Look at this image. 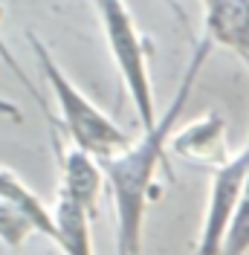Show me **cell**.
Wrapping results in <instances>:
<instances>
[{"instance_id":"4","label":"cell","mask_w":249,"mask_h":255,"mask_svg":"<svg viewBox=\"0 0 249 255\" xmlns=\"http://www.w3.org/2000/svg\"><path fill=\"white\" fill-rule=\"evenodd\" d=\"M249 171V142L229 157L223 165L212 168V180H209V197H206V209H203V226L200 238H197V250L194 255H220L223 253V241L232 226L235 209L241 203V191H244V180Z\"/></svg>"},{"instance_id":"2","label":"cell","mask_w":249,"mask_h":255,"mask_svg":"<svg viewBox=\"0 0 249 255\" xmlns=\"http://www.w3.org/2000/svg\"><path fill=\"white\" fill-rule=\"evenodd\" d=\"M26 44H29L52 96H55V108H58V116H61V125L70 133L73 145L90 151L99 159H108V157H116L119 151H124L133 142L130 133L116 125L102 108H96L84 96V90L64 73V67L55 61L52 49L38 38V32L26 29Z\"/></svg>"},{"instance_id":"3","label":"cell","mask_w":249,"mask_h":255,"mask_svg":"<svg viewBox=\"0 0 249 255\" xmlns=\"http://www.w3.org/2000/svg\"><path fill=\"white\" fill-rule=\"evenodd\" d=\"M93 6L99 12L105 41H108V49L113 55L116 73L122 79V87L127 90V99H130L133 111L139 116L142 130H148V128H154L159 122L151 67H148L151 47H148L145 35L139 32L124 0H93Z\"/></svg>"},{"instance_id":"11","label":"cell","mask_w":249,"mask_h":255,"mask_svg":"<svg viewBox=\"0 0 249 255\" xmlns=\"http://www.w3.org/2000/svg\"><path fill=\"white\" fill-rule=\"evenodd\" d=\"M0 20H3V6H0ZM0 61L9 67V73H12V76H15L17 81H20V87H23V90H26V93H29L32 99H35V102H38V108L44 111V116H47L49 122H52V113H49V108H47V102H44V96H41V90H38V87L32 84L29 73H26V70H23V67L17 64V58L12 55V49H9V44H6V38H3V35H0Z\"/></svg>"},{"instance_id":"10","label":"cell","mask_w":249,"mask_h":255,"mask_svg":"<svg viewBox=\"0 0 249 255\" xmlns=\"http://www.w3.org/2000/svg\"><path fill=\"white\" fill-rule=\"evenodd\" d=\"M32 232H35V223L26 218V212H20L15 203H9V200H3L0 197V241L6 244V247H23L26 238H29Z\"/></svg>"},{"instance_id":"6","label":"cell","mask_w":249,"mask_h":255,"mask_svg":"<svg viewBox=\"0 0 249 255\" xmlns=\"http://www.w3.org/2000/svg\"><path fill=\"white\" fill-rule=\"evenodd\" d=\"M203 35L235 52L249 70V0H200Z\"/></svg>"},{"instance_id":"1","label":"cell","mask_w":249,"mask_h":255,"mask_svg":"<svg viewBox=\"0 0 249 255\" xmlns=\"http://www.w3.org/2000/svg\"><path fill=\"white\" fill-rule=\"evenodd\" d=\"M212 47L215 44L206 35L194 44V52L183 70V79L174 93L171 108L159 116V122L148 130H142L139 139H133L116 157L102 159L113 212H116V255H142V226H145L148 197L154 194L156 168L165 162V151L171 145L177 119L186 111L191 90H194L203 67L212 55Z\"/></svg>"},{"instance_id":"8","label":"cell","mask_w":249,"mask_h":255,"mask_svg":"<svg viewBox=\"0 0 249 255\" xmlns=\"http://www.w3.org/2000/svg\"><path fill=\"white\" fill-rule=\"evenodd\" d=\"M55 244L61 247L64 255H96L93 253V232H90V221L93 215L73 200L70 194L58 191L55 197Z\"/></svg>"},{"instance_id":"9","label":"cell","mask_w":249,"mask_h":255,"mask_svg":"<svg viewBox=\"0 0 249 255\" xmlns=\"http://www.w3.org/2000/svg\"><path fill=\"white\" fill-rule=\"evenodd\" d=\"M0 197L15 203L20 212H26V218L35 223V232L38 235H47L55 241V218H52V209L44 206V200L35 194V191L9 168L0 165Z\"/></svg>"},{"instance_id":"5","label":"cell","mask_w":249,"mask_h":255,"mask_svg":"<svg viewBox=\"0 0 249 255\" xmlns=\"http://www.w3.org/2000/svg\"><path fill=\"white\" fill-rule=\"evenodd\" d=\"M52 148H55V159H58V171H61V186L58 191L70 194L78 200L96 218L99 212V197L102 189L108 186V177L102 168V159L93 157L90 151L78 148V145H61L58 133H52Z\"/></svg>"},{"instance_id":"7","label":"cell","mask_w":249,"mask_h":255,"mask_svg":"<svg viewBox=\"0 0 249 255\" xmlns=\"http://www.w3.org/2000/svg\"><path fill=\"white\" fill-rule=\"evenodd\" d=\"M171 151L180 154L183 159H188V162H197V165H212V168L223 165L229 159V154H226V122H223V116L206 113L203 119L180 128V130H174Z\"/></svg>"}]
</instances>
